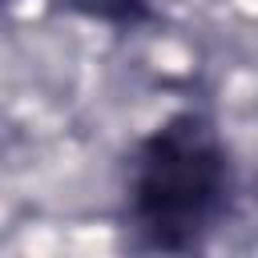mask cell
<instances>
[{
	"instance_id": "cell-1",
	"label": "cell",
	"mask_w": 258,
	"mask_h": 258,
	"mask_svg": "<svg viewBox=\"0 0 258 258\" xmlns=\"http://www.w3.org/2000/svg\"><path fill=\"white\" fill-rule=\"evenodd\" d=\"M234 206V157L218 121L177 109L141 133L125 161V230L137 250L189 254Z\"/></svg>"
},
{
	"instance_id": "cell-2",
	"label": "cell",
	"mask_w": 258,
	"mask_h": 258,
	"mask_svg": "<svg viewBox=\"0 0 258 258\" xmlns=\"http://www.w3.org/2000/svg\"><path fill=\"white\" fill-rule=\"evenodd\" d=\"M64 8L89 20H101L109 28H141L157 16L153 0H64Z\"/></svg>"
}]
</instances>
